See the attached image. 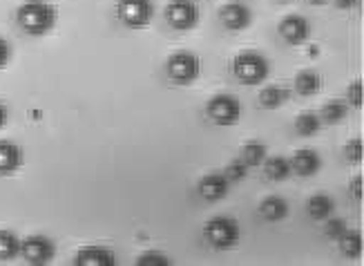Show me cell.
Returning <instances> with one entry per match:
<instances>
[{"mask_svg": "<svg viewBox=\"0 0 364 266\" xmlns=\"http://www.w3.org/2000/svg\"><path fill=\"white\" fill-rule=\"evenodd\" d=\"M279 34L291 45H304L311 36V23L302 14H289L279 23Z\"/></svg>", "mask_w": 364, "mask_h": 266, "instance_id": "cell-10", "label": "cell"}, {"mask_svg": "<svg viewBox=\"0 0 364 266\" xmlns=\"http://www.w3.org/2000/svg\"><path fill=\"white\" fill-rule=\"evenodd\" d=\"M164 14H166L168 25L179 31L195 29L201 21V9L195 0H170Z\"/></svg>", "mask_w": 364, "mask_h": 266, "instance_id": "cell-8", "label": "cell"}, {"mask_svg": "<svg viewBox=\"0 0 364 266\" xmlns=\"http://www.w3.org/2000/svg\"><path fill=\"white\" fill-rule=\"evenodd\" d=\"M74 264L76 266H114L117 255H114V250L105 244H90L76 250Z\"/></svg>", "mask_w": 364, "mask_h": 266, "instance_id": "cell-12", "label": "cell"}, {"mask_svg": "<svg viewBox=\"0 0 364 266\" xmlns=\"http://www.w3.org/2000/svg\"><path fill=\"white\" fill-rule=\"evenodd\" d=\"M318 54H320V47H315V45H313V47H309V56H311V58H315Z\"/></svg>", "mask_w": 364, "mask_h": 266, "instance_id": "cell-34", "label": "cell"}, {"mask_svg": "<svg viewBox=\"0 0 364 266\" xmlns=\"http://www.w3.org/2000/svg\"><path fill=\"white\" fill-rule=\"evenodd\" d=\"M291 166H293V172H297L299 177H313L322 170V156L318 150L302 148L293 154Z\"/></svg>", "mask_w": 364, "mask_h": 266, "instance_id": "cell-14", "label": "cell"}, {"mask_svg": "<svg viewBox=\"0 0 364 266\" xmlns=\"http://www.w3.org/2000/svg\"><path fill=\"white\" fill-rule=\"evenodd\" d=\"M289 213H291L289 201L279 195H271L259 203V215L266 222H282V219L289 217Z\"/></svg>", "mask_w": 364, "mask_h": 266, "instance_id": "cell-15", "label": "cell"}, {"mask_svg": "<svg viewBox=\"0 0 364 266\" xmlns=\"http://www.w3.org/2000/svg\"><path fill=\"white\" fill-rule=\"evenodd\" d=\"M58 21V9L47 3V0H25V3L16 9V23L25 31L27 36H47L54 31Z\"/></svg>", "mask_w": 364, "mask_h": 266, "instance_id": "cell-1", "label": "cell"}, {"mask_svg": "<svg viewBox=\"0 0 364 266\" xmlns=\"http://www.w3.org/2000/svg\"><path fill=\"white\" fill-rule=\"evenodd\" d=\"M291 99V90L284 85H266L259 92V105L266 110H277L282 105H287Z\"/></svg>", "mask_w": 364, "mask_h": 266, "instance_id": "cell-17", "label": "cell"}, {"mask_svg": "<svg viewBox=\"0 0 364 266\" xmlns=\"http://www.w3.org/2000/svg\"><path fill=\"white\" fill-rule=\"evenodd\" d=\"M333 3L342 11H351V9H358L362 5V0H333Z\"/></svg>", "mask_w": 364, "mask_h": 266, "instance_id": "cell-31", "label": "cell"}, {"mask_svg": "<svg viewBox=\"0 0 364 266\" xmlns=\"http://www.w3.org/2000/svg\"><path fill=\"white\" fill-rule=\"evenodd\" d=\"M349 188H351V195L360 201L362 199V175H358L355 179H351V186Z\"/></svg>", "mask_w": 364, "mask_h": 266, "instance_id": "cell-32", "label": "cell"}, {"mask_svg": "<svg viewBox=\"0 0 364 266\" xmlns=\"http://www.w3.org/2000/svg\"><path fill=\"white\" fill-rule=\"evenodd\" d=\"M224 175L228 177L230 183H240V181H244L248 177V166L242 159H235L224 168Z\"/></svg>", "mask_w": 364, "mask_h": 266, "instance_id": "cell-28", "label": "cell"}, {"mask_svg": "<svg viewBox=\"0 0 364 266\" xmlns=\"http://www.w3.org/2000/svg\"><path fill=\"white\" fill-rule=\"evenodd\" d=\"M346 99H349V105L353 107H362V81H353L346 90Z\"/></svg>", "mask_w": 364, "mask_h": 266, "instance_id": "cell-29", "label": "cell"}, {"mask_svg": "<svg viewBox=\"0 0 364 266\" xmlns=\"http://www.w3.org/2000/svg\"><path fill=\"white\" fill-rule=\"evenodd\" d=\"M139 266H170V257L161 250H146L136 257Z\"/></svg>", "mask_w": 364, "mask_h": 266, "instance_id": "cell-27", "label": "cell"}, {"mask_svg": "<svg viewBox=\"0 0 364 266\" xmlns=\"http://www.w3.org/2000/svg\"><path fill=\"white\" fill-rule=\"evenodd\" d=\"M264 164H266L264 166L266 168V177L273 179V181H287L293 175V166H291L289 156L275 154V156H268Z\"/></svg>", "mask_w": 364, "mask_h": 266, "instance_id": "cell-18", "label": "cell"}, {"mask_svg": "<svg viewBox=\"0 0 364 266\" xmlns=\"http://www.w3.org/2000/svg\"><path fill=\"white\" fill-rule=\"evenodd\" d=\"M230 181L228 177L224 175V170H213L208 172V175H203L197 183V193L201 199L205 201H221V199H226L228 193H230Z\"/></svg>", "mask_w": 364, "mask_h": 266, "instance_id": "cell-9", "label": "cell"}, {"mask_svg": "<svg viewBox=\"0 0 364 266\" xmlns=\"http://www.w3.org/2000/svg\"><path fill=\"white\" fill-rule=\"evenodd\" d=\"M320 128H322V119L318 112H311V110L297 115V119H295V130L302 137H315L320 132Z\"/></svg>", "mask_w": 364, "mask_h": 266, "instance_id": "cell-22", "label": "cell"}, {"mask_svg": "<svg viewBox=\"0 0 364 266\" xmlns=\"http://www.w3.org/2000/svg\"><path fill=\"white\" fill-rule=\"evenodd\" d=\"M338 242H340V248H342V253L346 257H351V260L362 257L364 244H362V233L360 230H346Z\"/></svg>", "mask_w": 364, "mask_h": 266, "instance_id": "cell-23", "label": "cell"}, {"mask_svg": "<svg viewBox=\"0 0 364 266\" xmlns=\"http://www.w3.org/2000/svg\"><path fill=\"white\" fill-rule=\"evenodd\" d=\"M25 161L23 148L11 139H0V175H14Z\"/></svg>", "mask_w": 364, "mask_h": 266, "instance_id": "cell-13", "label": "cell"}, {"mask_svg": "<svg viewBox=\"0 0 364 266\" xmlns=\"http://www.w3.org/2000/svg\"><path fill=\"white\" fill-rule=\"evenodd\" d=\"M11 60V45L5 36H0V70H5Z\"/></svg>", "mask_w": 364, "mask_h": 266, "instance_id": "cell-30", "label": "cell"}, {"mask_svg": "<svg viewBox=\"0 0 364 266\" xmlns=\"http://www.w3.org/2000/svg\"><path fill=\"white\" fill-rule=\"evenodd\" d=\"M7 121H9V107L3 103V101H0V130H3L5 128V125H7Z\"/></svg>", "mask_w": 364, "mask_h": 266, "instance_id": "cell-33", "label": "cell"}, {"mask_svg": "<svg viewBox=\"0 0 364 266\" xmlns=\"http://www.w3.org/2000/svg\"><path fill=\"white\" fill-rule=\"evenodd\" d=\"M306 211H309V217L315 219V222H324L336 211V201L331 195L326 193H315L313 197H309L306 201Z\"/></svg>", "mask_w": 364, "mask_h": 266, "instance_id": "cell-16", "label": "cell"}, {"mask_svg": "<svg viewBox=\"0 0 364 266\" xmlns=\"http://www.w3.org/2000/svg\"><path fill=\"white\" fill-rule=\"evenodd\" d=\"M295 90L302 97H315L322 90V76L313 70H302L295 76Z\"/></svg>", "mask_w": 364, "mask_h": 266, "instance_id": "cell-19", "label": "cell"}, {"mask_svg": "<svg viewBox=\"0 0 364 266\" xmlns=\"http://www.w3.org/2000/svg\"><path fill=\"white\" fill-rule=\"evenodd\" d=\"M205 117H208L219 128H230L237 125L242 119V101L235 94H215V97L205 103Z\"/></svg>", "mask_w": 364, "mask_h": 266, "instance_id": "cell-4", "label": "cell"}, {"mask_svg": "<svg viewBox=\"0 0 364 266\" xmlns=\"http://www.w3.org/2000/svg\"><path fill=\"white\" fill-rule=\"evenodd\" d=\"M362 156H364V141L362 137H353L349 144L344 146V159L351 166H358L362 164Z\"/></svg>", "mask_w": 364, "mask_h": 266, "instance_id": "cell-26", "label": "cell"}, {"mask_svg": "<svg viewBox=\"0 0 364 266\" xmlns=\"http://www.w3.org/2000/svg\"><path fill=\"white\" fill-rule=\"evenodd\" d=\"M117 16L125 27L146 29L154 21V3L152 0H119Z\"/></svg>", "mask_w": 364, "mask_h": 266, "instance_id": "cell-6", "label": "cell"}, {"mask_svg": "<svg viewBox=\"0 0 364 266\" xmlns=\"http://www.w3.org/2000/svg\"><path fill=\"white\" fill-rule=\"evenodd\" d=\"M166 72L170 76V81H175L179 85H193L201 76V58L195 52L179 50L175 54H170V58L166 60Z\"/></svg>", "mask_w": 364, "mask_h": 266, "instance_id": "cell-5", "label": "cell"}, {"mask_svg": "<svg viewBox=\"0 0 364 266\" xmlns=\"http://www.w3.org/2000/svg\"><path fill=\"white\" fill-rule=\"evenodd\" d=\"M279 3H293V0H279Z\"/></svg>", "mask_w": 364, "mask_h": 266, "instance_id": "cell-36", "label": "cell"}, {"mask_svg": "<svg viewBox=\"0 0 364 266\" xmlns=\"http://www.w3.org/2000/svg\"><path fill=\"white\" fill-rule=\"evenodd\" d=\"M309 3H311V5H315V7H320V5H326L328 0H309Z\"/></svg>", "mask_w": 364, "mask_h": 266, "instance_id": "cell-35", "label": "cell"}, {"mask_svg": "<svg viewBox=\"0 0 364 266\" xmlns=\"http://www.w3.org/2000/svg\"><path fill=\"white\" fill-rule=\"evenodd\" d=\"M219 18L226 29L230 31H244L252 25V9L242 3V0H232V3L224 5L219 11Z\"/></svg>", "mask_w": 364, "mask_h": 266, "instance_id": "cell-11", "label": "cell"}, {"mask_svg": "<svg viewBox=\"0 0 364 266\" xmlns=\"http://www.w3.org/2000/svg\"><path fill=\"white\" fill-rule=\"evenodd\" d=\"M346 117H349V103H344V101H340V99L328 101V103L322 107V115H320V119L326 121V123H331V125L342 123Z\"/></svg>", "mask_w": 364, "mask_h": 266, "instance_id": "cell-24", "label": "cell"}, {"mask_svg": "<svg viewBox=\"0 0 364 266\" xmlns=\"http://www.w3.org/2000/svg\"><path fill=\"white\" fill-rule=\"evenodd\" d=\"M232 74L244 85H262L271 76V60L257 50H244L232 58Z\"/></svg>", "mask_w": 364, "mask_h": 266, "instance_id": "cell-2", "label": "cell"}, {"mask_svg": "<svg viewBox=\"0 0 364 266\" xmlns=\"http://www.w3.org/2000/svg\"><path fill=\"white\" fill-rule=\"evenodd\" d=\"M266 152H268V148L262 144V141H248V144L242 146V156H240V159L248 168H257V166H264Z\"/></svg>", "mask_w": 364, "mask_h": 266, "instance_id": "cell-21", "label": "cell"}, {"mask_svg": "<svg viewBox=\"0 0 364 266\" xmlns=\"http://www.w3.org/2000/svg\"><path fill=\"white\" fill-rule=\"evenodd\" d=\"M324 235L328 240H333V242H338L342 235L349 230V224H346V219H342V217H328V219H324Z\"/></svg>", "mask_w": 364, "mask_h": 266, "instance_id": "cell-25", "label": "cell"}, {"mask_svg": "<svg viewBox=\"0 0 364 266\" xmlns=\"http://www.w3.org/2000/svg\"><path fill=\"white\" fill-rule=\"evenodd\" d=\"M21 255L27 264L47 266L56 260V242L47 235H27L21 240Z\"/></svg>", "mask_w": 364, "mask_h": 266, "instance_id": "cell-7", "label": "cell"}, {"mask_svg": "<svg viewBox=\"0 0 364 266\" xmlns=\"http://www.w3.org/2000/svg\"><path fill=\"white\" fill-rule=\"evenodd\" d=\"M203 238L217 250H230L242 240V226L230 215H215L205 222Z\"/></svg>", "mask_w": 364, "mask_h": 266, "instance_id": "cell-3", "label": "cell"}, {"mask_svg": "<svg viewBox=\"0 0 364 266\" xmlns=\"http://www.w3.org/2000/svg\"><path fill=\"white\" fill-rule=\"evenodd\" d=\"M21 255V238L9 228H0V260L9 262Z\"/></svg>", "mask_w": 364, "mask_h": 266, "instance_id": "cell-20", "label": "cell"}]
</instances>
